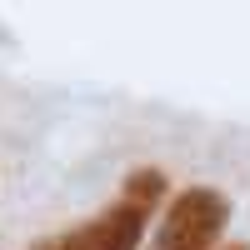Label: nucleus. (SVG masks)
Listing matches in <instances>:
<instances>
[{"mask_svg":"<svg viewBox=\"0 0 250 250\" xmlns=\"http://www.w3.org/2000/svg\"><path fill=\"white\" fill-rule=\"evenodd\" d=\"M225 225H230V200L215 185H185L165 205L150 250H215Z\"/></svg>","mask_w":250,"mask_h":250,"instance_id":"1","label":"nucleus"},{"mask_svg":"<svg viewBox=\"0 0 250 250\" xmlns=\"http://www.w3.org/2000/svg\"><path fill=\"white\" fill-rule=\"evenodd\" d=\"M145 220H150V210H140L130 200H115L110 210H100L95 220L75 225L70 235H60V250H140Z\"/></svg>","mask_w":250,"mask_h":250,"instance_id":"2","label":"nucleus"},{"mask_svg":"<svg viewBox=\"0 0 250 250\" xmlns=\"http://www.w3.org/2000/svg\"><path fill=\"white\" fill-rule=\"evenodd\" d=\"M165 170H155V165H145V170H130L125 175V190H120V200H130V205H140V210H155V205L165 200Z\"/></svg>","mask_w":250,"mask_h":250,"instance_id":"3","label":"nucleus"},{"mask_svg":"<svg viewBox=\"0 0 250 250\" xmlns=\"http://www.w3.org/2000/svg\"><path fill=\"white\" fill-rule=\"evenodd\" d=\"M30 250H60V235H55V240H35Z\"/></svg>","mask_w":250,"mask_h":250,"instance_id":"4","label":"nucleus"},{"mask_svg":"<svg viewBox=\"0 0 250 250\" xmlns=\"http://www.w3.org/2000/svg\"><path fill=\"white\" fill-rule=\"evenodd\" d=\"M220 250H250V245H245V240H235V245H220Z\"/></svg>","mask_w":250,"mask_h":250,"instance_id":"5","label":"nucleus"}]
</instances>
